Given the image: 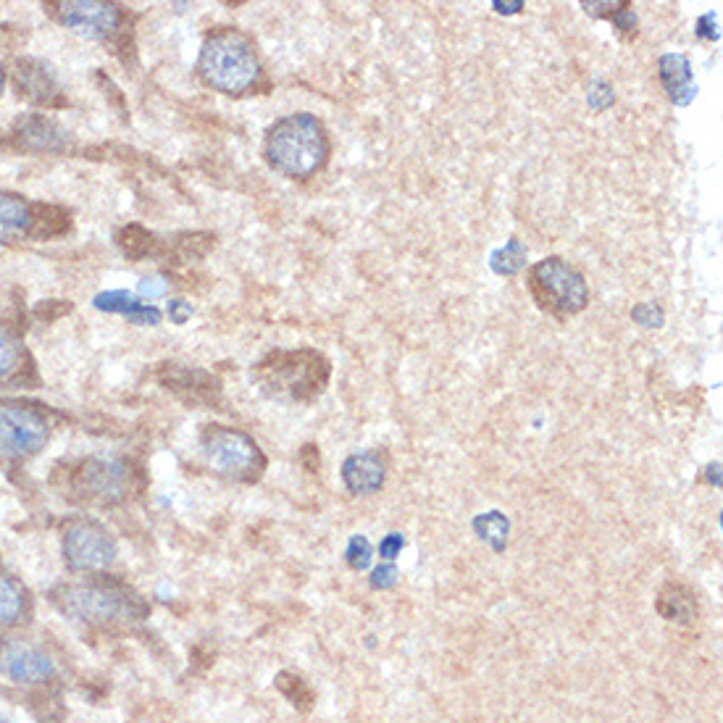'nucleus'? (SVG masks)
<instances>
[{
  "label": "nucleus",
  "instance_id": "f257e3e1",
  "mask_svg": "<svg viewBox=\"0 0 723 723\" xmlns=\"http://www.w3.org/2000/svg\"><path fill=\"white\" fill-rule=\"evenodd\" d=\"M332 379V361L313 348L271 350L253 366L258 390L279 403L308 405L324 395Z\"/></svg>",
  "mask_w": 723,
  "mask_h": 723
},
{
  "label": "nucleus",
  "instance_id": "f03ea898",
  "mask_svg": "<svg viewBox=\"0 0 723 723\" xmlns=\"http://www.w3.org/2000/svg\"><path fill=\"white\" fill-rule=\"evenodd\" d=\"M263 156L287 179L316 177L332 156V140L324 121L308 111L279 119L266 135Z\"/></svg>",
  "mask_w": 723,
  "mask_h": 723
},
{
  "label": "nucleus",
  "instance_id": "7ed1b4c3",
  "mask_svg": "<svg viewBox=\"0 0 723 723\" xmlns=\"http://www.w3.org/2000/svg\"><path fill=\"white\" fill-rule=\"evenodd\" d=\"M198 74L203 85L224 95H245L258 90L263 66L256 45L240 29H213L206 37L198 58Z\"/></svg>",
  "mask_w": 723,
  "mask_h": 723
},
{
  "label": "nucleus",
  "instance_id": "20e7f679",
  "mask_svg": "<svg viewBox=\"0 0 723 723\" xmlns=\"http://www.w3.org/2000/svg\"><path fill=\"white\" fill-rule=\"evenodd\" d=\"M53 603L66 616L93 626L142 621L148 616V605L127 584L116 579H98L85 584H64L53 592Z\"/></svg>",
  "mask_w": 723,
  "mask_h": 723
},
{
  "label": "nucleus",
  "instance_id": "39448f33",
  "mask_svg": "<svg viewBox=\"0 0 723 723\" xmlns=\"http://www.w3.org/2000/svg\"><path fill=\"white\" fill-rule=\"evenodd\" d=\"M526 287L534 303L555 319H571L589 305V284L579 269L558 256L534 263Z\"/></svg>",
  "mask_w": 723,
  "mask_h": 723
},
{
  "label": "nucleus",
  "instance_id": "423d86ee",
  "mask_svg": "<svg viewBox=\"0 0 723 723\" xmlns=\"http://www.w3.org/2000/svg\"><path fill=\"white\" fill-rule=\"evenodd\" d=\"M200 450L206 455L208 466L229 482H258L266 471V455L242 429L221 424L206 426L200 434Z\"/></svg>",
  "mask_w": 723,
  "mask_h": 723
},
{
  "label": "nucleus",
  "instance_id": "0eeeda50",
  "mask_svg": "<svg viewBox=\"0 0 723 723\" xmlns=\"http://www.w3.org/2000/svg\"><path fill=\"white\" fill-rule=\"evenodd\" d=\"M48 421L35 405L0 400V461H27L48 442Z\"/></svg>",
  "mask_w": 723,
  "mask_h": 723
},
{
  "label": "nucleus",
  "instance_id": "6e6552de",
  "mask_svg": "<svg viewBox=\"0 0 723 723\" xmlns=\"http://www.w3.org/2000/svg\"><path fill=\"white\" fill-rule=\"evenodd\" d=\"M64 555L71 571L98 574L116 560V542L106 526L90 518L71 521L64 532Z\"/></svg>",
  "mask_w": 723,
  "mask_h": 723
},
{
  "label": "nucleus",
  "instance_id": "1a4fd4ad",
  "mask_svg": "<svg viewBox=\"0 0 723 723\" xmlns=\"http://www.w3.org/2000/svg\"><path fill=\"white\" fill-rule=\"evenodd\" d=\"M135 471L127 461L116 458H90L77 471V490L98 503H119L132 490Z\"/></svg>",
  "mask_w": 723,
  "mask_h": 723
},
{
  "label": "nucleus",
  "instance_id": "9d476101",
  "mask_svg": "<svg viewBox=\"0 0 723 723\" xmlns=\"http://www.w3.org/2000/svg\"><path fill=\"white\" fill-rule=\"evenodd\" d=\"M58 22L69 27L71 32L95 40H106L119 32L124 14L114 3H100V0H64L56 6Z\"/></svg>",
  "mask_w": 723,
  "mask_h": 723
},
{
  "label": "nucleus",
  "instance_id": "9b49d317",
  "mask_svg": "<svg viewBox=\"0 0 723 723\" xmlns=\"http://www.w3.org/2000/svg\"><path fill=\"white\" fill-rule=\"evenodd\" d=\"M0 674L22 684H43L56 674V668L40 647L27 642H6L0 645Z\"/></svg>",
  "mask_w": 723,
  "mask_h": 723
},
{
  "label": "nucleus",
  "instance_id": "f8f14e48",
  "mask_svg": "<svg viewBox=\"0 0 723 723\" xmlns=\"http://www.w3.org/2000/svg\"><path fill=\"white\" fill-rule=\"evenodd\" d=\"M158 382L190 403H213L221 392L219 379L211 371L198 369V366H182V363H164L158 369Z\"/></svg>",
  "mask_w": 723,
  "mask_h": 723
},
{
  "label": "nucleus",
  "instance_id": "ddd939ff",
  "mask_svg": "<svg viewBox=\"0 0 723 723\" xmlns=\"http://www.w3.org/2000/svg\"><path fill=\"white\" fill-rule=\"evenodd\" d=\"M14 140L19 148L32 150V153H64L69 148L66 129L43 114H27L16 119Z\"/></svg>",
  "mask_w": 723,
  "mask_h": 723
},
{
  "label": "nucleus",
  "instance_id": "4468645a",
  "mask_svg": "<svg viewBox=\"0 0 723 723\" xmlns=\"http://www.w3.org/2000/svg\"><path fill=\"white\" fill-rule=\"evenodd\" d=\"M387 476V455L382 450H366V453L350 455L342 463V482L353 495H374L382 490Z\"/></svg>",
  "mask_w": 723,
  "mask_h": 723
},
{
  "label": "nucleus",
  "instance_id": "2eb2a0df",
  "mask_svg": "<svg viewBox=\"0 0 723 723\" xmlns=\"http://www.w3.org/2000/svg\"><path fill=\"white\" fill-rule=\"evenodd\" d=\"M16 87H19V95H24L32 103H43V106H53L61 100V87H58L53 71L43 64V61H35V58H22L16 61L14 71Z\"/></svg>",
  "mask_w": 723,
  "mask_h": 723
},
{
  "label": "nucleus",
  "instance_id": "dca6fc26",
  "mask_svg": "<svg viewBox=\"0 0 723 723\" xmlns=\"http://www.w3.org/2000/svg\"><path fill=\"white\" fill-rule=\"evenodd\" d=\"M660 71V82L666 87L668 98L679 103V106H687L689 100L695 98V87H692V66L681 53H668V56L660 58L658 64Z\"/></svg>",
  "mask_w": 723,
  "mask_h": 723
},
{
  "label": "nucleus",
  "instance_id": "f3484780",
  "mask_svg": "<svg viewBox=\"0 0 723 723\" xmlns=\"http://www.w3.org/2000/svg\"><path fill=\"white\" fill-rule=\"evenodd\" d=\"M658 613L666 621H676V624H692L697 616V597L687 584L668 582L666 587L658 592V603H655Z\"/></svg>",
  "mask_w": 723,
  "mask_h": 723
},
{
  "label": "nucleus",
  "instance_id": "a211bd4d",
  "mask_svg": "<svg viewBox=\"0 0 723 723\" xmlns=\"http://www.w3.org/2000/svg\"><path fill=\"white\" fill-rule=\"evenodd\" d=\"M32 232V206L14 192H0V242Z\"/></svg>",
  "mask_w": 723,
  "mask_h": 723
},
{
  "label": "nucleus",
  "instance_id": "6ab92c4d",
  "mask_svg": "<svg viewBox=\"0 0 723 723\" xmlns=\"http://www.w3.org/2000/svg\"><path fill=\"white\" fill-rule=\"evenodd\" d=\"M584 11L592 16H603V19H610L616 24V29L624 37H637L639 22L634 11H631V3L626 0H618V3H584Z\"/></svg>",
  "mask_w": 723,
  "mask_h": 723
},
{
  "label": "nucleus",
  "instance_id": "aec40b11",
  "mask_svg": "<svg viewBox=\"0 0 723 723\" xmlns=\"http://www.w3.org/2000/svg\"><path fill=\"white\" fill-rule=\"evenodd\" d=\"M119 245L121 250H124L129 258H135V261L161 253V242L156 240V234L148 232V229L140 227V224H129V227L121 229Z\"/></svg>",
  "mask_w": 723,
  "mask_h": 723
},
{
  "label": "nucleus",
  "instance_id": "412c9836",
  "mask_svg": "<svg viewBox=\"0 0 723 723\" xmlns=\"http://www.w3.org/2000/svg\"><path fill=\"white\" fill-rule=\"evenodd\" d=\"M24 369V348L19 337L0 324V384L11 382Z\"/></svg>",
  "mask_w": 723,
  "mask_h": 723
},
{
  "label": "nucleus",
  "instance_id": "4be33fe9",
  "mask_svg": "<svg viewBox=\"0 0 723 723\" xmlns=\"http://www.w3.org/2000/svg\"><path fill=\"white\" fill-rule=\"evenodd\" d=\"M24 613V589L11 579L0 574V626L16 624Z\"/></svg>",
  "mask_w": 723,
  "mask_h": 723
},
{
  "label": "nucleus",
  "instance_id": "5701e85b",
  "mask_svg": "<svg viewBox=\"0 0 723 723\" xmlns=\"http://www.w3.org/2000/svg\"><path fill=\"white\" fill-rule=\"evenodd\" d=\"M66 211L58 206L32 208V234L35 237H56L66 229Z\"/></svg>",
  "mask_w": 723,
  "mask_h": 723
},
{
  "label": "nucleus",
  "instance_id": "b1692460",
  "mask_svg": "<svg viewBox=\"0 0 723 723\" xmlns=\"http://www.w3.org/2000/svg\"><path fill=\"white\" fill-rule=\"evenodd\" d=\"M476 526V532H479V537L487 539L495 550H503L505 542H508V521H505V516H500L497 511L487 513V516H479L474 521Z\"/></svg>",
  "mask_w": 723,
  "mask_h": 723
},
{
  "label": "nucleus",
  "instance_id": "393cba45",
  "mask_svg": "<svg viewBox=\"0 0 723 723\" xmlns=\"http://www.w3.org/2000/svg\"><path fill=\"white\" fill-rule=\"evenodd\" d=\"M211 248H213L211 232L182 234V237L174 242V250H177L179 261H195V258H203Z\"/></svg>",
  "mask_w": 723,
  "mask_h": 723
},
{
  "label": "nucleus",
  "instance_id": "a878e982",
  "mask_svg": "<svg viewBox=\"0 0 723 723\" xmlns=\"http://www.w3.org/2000/svg\"><path fill=\"white\" fill-rule=\"evenodd\" d=\"M142 305L145 303H140L132 292H124V290L103 292V295L95 298V308H100V311H108V313H124L127 319L129 316H135Z\"/></svg>",
  "mask_w": 723,
  "mask_h": 723
},
{
  "label": "nucleus",
  "instance_id": "bb28decb",
  "mask_svg": "<svg viewBox=\"0 0 723 723\" xmlns=\"http://www.w3.org/2000/svg\"><path fill=\"white\" fill-rule=\"evenodd\" d=\"M526 263V248L518 240H511L503 250H497L492 256V266L497 274H516L518 269H524Z\"/></svg>",
  "mask_w": 723,
  "mask_h": 723
},
{
  "label": "nucleus",
  "instance_id": "cd10ccee",
  "mask_svg": "<svg viewBox=\"0 0 723 723\" xmlns=\"http://www.w3.org/2000/svg\"><path fill=\"white\" fill-rule=\"evenodd\" d=\"M371 560V545L366 537H353L348 545V563L355 571H363Z\"/></svg>",
  "mask_w": 723,
  "mask_h": 723
},
{
  "label": "nucleus",
  "instance_id": "c85d7f7f",
  "mask_svg": "<svg viewBox=\"0 0 723 723\" xmlns=\"http://www.w3.org/2000/svg\"><path fill=\"white\" fill-rule=\"evenodd\" d=\"M292 681H295L292 687H287V684H279V681H277V687L282 689L284 695L290 697L292 702H298V705H305V702H311V689L305 687V681H300L298 676H292Z\"/></svg>",
  "mask_w": 723,
  "mask_h": 723
},
{
  "label": "nucleus",
  "instance_id": "c756f323",
  "mask_svg": "<svg viewBox=\"0 0 723 723\" xmlns=\"http://www.w3.org/2000/svg\"><path fill=\"white\" fill-rule=\"evenodd\" d=\"M66 311H71V305L66 303V300H64V303H61V300H48V303H43L40 308H37V316H40V319H45V321H50V319H56V316H61V313H66Z\"/></svg>",
  "mask_w": 723,
  "mask_h": 723
},
{
  "label": "nucleus",
  "instance_id": "7c9ffc66",
  "mask_svg": "<svg viewBox=\"0 0 723 723\" xmlns=\"http://www.w3.org/2000/svg\"><path fill=\"white\" fill-rule=\"evenodd\" d=\"M169 316L174 324H185V321L192 316L190 303H185V300H174V303L169 305Z\"/></svg>",
  "mask_w": 723,
  "mask_h": 723
},
{
  "label": "nucleus",
  "instance_id": "2f4dec72",
  "mask_svg": "<svg viewBox=\"0 0 723 723\" xmlns=\"http://www.w3.org/2000/svg\"><path fill=\"white\" fill-rule=\"evenodd\" d=\"M400 547H403V537H400V534H390V537L379 545V553H382L384 558H395V555L400 553Z\"/></svg>",
  "mask_w": 723,
  "mask_h": 723
},
{
  "label": "nucleus",
  "instance_id": "473e14b6",
  "mask_svg": "<svg viewBox=\"0 0 723 723\" xmlns=\"http://www.w3.org/2000/svg\"><path fill=\"white\" fill-rule=\"evenodd\" d=\"M140 292H142V295H148V298H156V295H164V292H166V282H164V279H142V282H140Z\"/></svg>",
  "mask_w": 723,
  "mask_h": 723
},
{
  "label": "nucleus",
  "instance_id": "72a5a7b5",
  "mask_svg": "<svg viewBox=\"0 0 723 723\" xmlns=\"http://www.w3.org/2000/svg\"><path fill=\"white\" fill-rule=\"evenodd\" d=\"M392 584H395V568L392 566L376 568L374 587H392Z\"/></svg>",
  "mask_w": 723,
  "mask_h": 723
},
{
  "label": "nucleus",
  "instance_id": "f704fd0d",
  "mask_svg": "<svg viewBox=\"0 0 723 723\" xmlns=\"http://www.w3.org/2000/svg\"><path fill=\"white\" fill-rule=\"evenodd\" d=\"M316 450H319V447H313V445H305V447H303L305 468H308L311 474H313V471H316V468H319V453H316Z\"/></svg>",
  "mask_w": 723,
  "mask_h": 723
},
{
  "label": "nucleus",
  "instance_id": "c9c22d12",
  "mask_svg": "<svg viewBox=\"0 0 723 723\" xmlns=\"http://www.w3.org/2000/svg\"><path fill=\"white\" fill-rule=\"evenodd\" d=\"M3 79H6V74H3V66H0V93H3Z\"/></svg>",
  "mask_w": 723,
  "mask_h": 723
},
{
  "label": "nucleus",
  "instance_id": "e433bc0d",
  "mask_svg": "<svg viewBox=\"0 0 723 723\" xmlns=\"http://www.w3.org/2000/svg\"><path fill=\"white\" fill-rule=\"evenodd\" d=\"M0 723H8V721H6V718H0Z\"/></svg>",
  "mask_w": 723,
  "mask_h": 723
}]
</instances>
